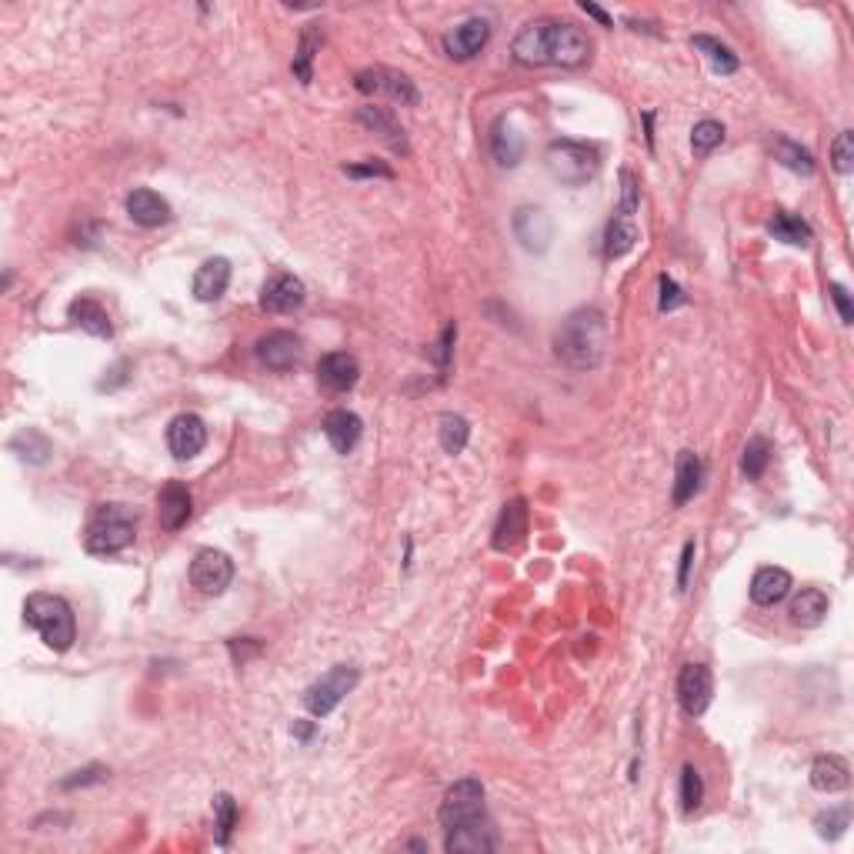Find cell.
Instances as JSON below:
<instances>
[{"label": "cell", "mask_w": 854, "mask_h": 854, "mask_svg": "<svg viewBox=\"0 0 854 854\" xmlns=\"http://www.w3.org/2000/svg\"><path fill=\"white\" fill-rule=\"evenodd\" d=\"M828 291H831L834 307H838V314H841V324H851V321H854V304H851L848 287H844V284H831Z\"/></svg>", "instance_id": "obj_45"}, {"label": "cell", "mask_w": 854, "mask_h": 854, "mask_svg": "<svg viewBox=\"0 0 854 854\" xmlns=\"http://www.w3.org/2000/svg\"><path fill=\"white\" fill-rule=\"evenodd\" d=\"M357 91L361 94H384L391 101L404 104V107H414L417 104V87L407 74L401 71H391V67H367L354 77Z\"/></svg>", "instance_id": "obj_8"}, {"label": "cell", "mask_w": 854, "mask_h": 854, "mask_svg": "<svg viewBox=\"0 0 854 854\" xmlns=\"http://www.w3.org/2000/svg\"><path fill=\"white\" fill-rule=\"evenodd\" d=\"M361 417H357L354 411H344V407H337V411H331L324 417V438L331 441V448L337 454H351L357 448V441H361Z\"/></svg>", "instance_id": "obj_21"}, {"label": "cell", "mask_w": 854, "mask_h": 854, "mask_svg": "<svg viewBox=\"0 0 854 854\" xmlns=\"http://www.w3.org/2000/svg\"><path fill=\"white\" fill-rule=\"evenodd\" d=\"M658 284H661V304H658L661 311H674V307H681V304H684L681 287L674 284L668 274H661V281H658Z\"/></svg>", "instance_id": "obj_46"}, {"label": "cell", "mask_w": 854, "mask_h": 854, "mask_svg": "<svg viewBox=\"0 0 854 854\" xmlns=\"http://www.w3.org/2000/svg\"><path fill=\"white\" fill-rule=\"evenodd\" d=\"M354 684H357V671L347 668V664H337V668H331L324 678H317L311 688L304 691L307 711H311L314 718H327V714L354 691Z\"/></svg>", "instance_id": "obj_7"}, {"label": "cell", "mask_w": 854, "mask_h": 854, "mask_svg": "<svg viewBox=\"0 0 854 854\" xmlns=\"http://www.w3.org/2000/svg\"><path fill=\"white\" fill-rule=\"evenodd\" d=\"M207 444V427L197 414H177L167 424V448L177 461H191L194 454H201Z\"/></svg>", "instance_id": "obj_14"}, {"label": "cell", "mask_w": 854, "mask_h": 854, "mask_svg": "<svg viewBox=\"0 0 854 854\" xmlns=\"http://www.w3.org/2000/svg\"><path fill=\"white\" fill-rule=\"evenodd\" d=\"M768 231L774 234V241H784L791 247H808L811 244V227L801 221V217H794L788 211H778L771 217Z\"/></svg>", "instance_id": "obj_32"}, {"label": "cell", "mask_w": 854, "mask_h": 854, "mask_svg": "<svg viewBox=\"0 0 854 854\" xmlns=\"http://www.w3.org/2000/svg\"><path fill=\"white\" fill-rule=\"evenodd\" d=\"M634 211H638V181L631 171H621V214L634 217Z\"/></svg>", "instance_id": "obj_43"}, {"label": "cell", "mask_w": 854, "mask_h": 854, "mask_svg": "<svg viewBox=\"0 0 854 854\" xmlns=\"http://www.w3.org/2000/svg\"><path fill=\"white\" fill-rule=\"evenodd\" d=\"M768 461H771V444L764 441V438H751L748 448H744V458H741L744 478H748V481H758L761 474H764V468H768Z\"/></svg>", "instance_id": "obj_37"}, {"label": "cell", "mask_w": 854, "mask_h": 854, "mask_svg": "<svg viewBox=\"0 0 854 854\" xmlns=\"http://www.w3.org/2000/svg\"><path fill=\"white\" fill-rule=\"evenodd\" d=\"M488 821L484 814V788L478 778H464L448 788L441 801V824L444 828H461V824Z\"/></svg>", "instance_id": "obj_6"}, {"label": "cell", "mask_w": 854, "mask_h": 854, "mask_svg": "<svg viewBox=\"0 0 854 854\" xmlns=\"http://www.w3.org/2000/svg\"><path fill=\"white\" fill-rule=\"evenodd\" d=\"M491 37V24L484 17H471V21L458 24L454 31L444 34V54L454 57V61H471L484 51Z\"/></svg>", "instance_id": "obj_15"}, {"label": "cell", "mask_w": 854, "mask_h": 854, "mask_svg": "<svg viewBox=\"0 0 854 854\" xmlns=\"http://www.w3.org/2000/svg\"><path fill=\"white\" fill-rule=\"evenodd\" d=\"M257 651H261V644H257V641H254V644H237V641H231V654H234V661H241V664H244L247 658H251V654H257Z\"/></svg>", "instance_id": "obj_50"}, {"label": "cell", "mask_w": 854, "mask_h": 854, "mask_svg": "<svg viewBox=\"0 0 854 854\" xmlns=\"http://www.w3.org/2000/svg\"><path fill=\"white\" fill-rule=\"evenodd\" d=\"M691 564H694V541H688V544H684V551H681V574H678V588H681V591L688 588V578H691Z\"/></svg>", "instance_id": "obj_49"}, {"label": "cell", "mask_w": 854, "mask_h": 854, "mask_svg": "<svg viewBox=\"0 0 854 854\" xmlns=\"http://www.w3.org/2000/svg\"><path fill=\"white\" fill-rule=\"evenodd\" d=\"M721 141H724V127H721L718 121H701V124H694L691 147H694V154H698V157H708Z\"/></svg>", "instance_id": "obj_38"}, {"label": "cell", "mask_w": 854, "mask_h": 854, "mask_svg": "<svg viewBox=\"0 0 854 854\" xmlns=\"http://www.w3.org/2000/svg\"><path fill=\"white\" fill-rule=\"evenodd\" d=\"M498 834H494L491 821H478V824H461V828H448V838H444V848L451 854H488L498 851Z\"/></svg>", "instance_id": "obj_18"}, {"label": "cell", "mask_w": 854, "mask_h": 854, "mask_svg": "<svg viewBox=\"0 0 854 854\" xmlns=\"http://www.w3.org/2000/svg\"><path fill=\"white\" fill-rule=\"evenodd\" d=\"M851 821V808H831L818 814V821H814V828H818L821 838H838V834H844V828H848Z\"/></svg>", "instance_id": "obj_41"}, {"label": "cell", "mask_w": 854, "mask_h": 854, "mask_svg": "<svg viewBox=\"0 0 854 854\" xmlns=\"http://www.w3.org/2000/svg\"><path fill=\"white\" fill-rule=\"evenodd\" d=\"M214 811H217V841L227 844V838H231V831L237 824V804H234L231 794H217Z\"/></svg>", "instance_id": "obj_40"}, {"label": "cell", "mask_w": 854, "mask_h": 854, "mask_svg": "<svg viewBox=\"0 0 854 854\" xmlns=\"http://www.w3.org/2000/svg\"><path fill=\"white\" fill-rule=\"evenodd\" d=\"M134 544V518L127 514L121 504H104L94 514V521L87 524L84 548L91 554H117Z\"/></svg>", "instance_id": "obj_4"}, {"label": "cell", "mask_w": 854, "mask_h": 854, "mask_svg": "<svg viewBox=\"0 0 854 854\" xmlns=\"http://www.w3.org/2000/svg\"><path fill=\"white\" fill-rule=\"evenodd\" d=\"M491 151H494V161H498L501 167L521 164V157H524V137L518 134V127H514L511 121H504V117L494 124Z\"/></svg>", "instance_id": "obj_29"}, {"label": "cell", "mask_w": 854, "mask_h": 854, "mask_svg": "<svg viewBox=\"0 0 854 854\" xmlns=\"http://www.w3.org/2000/svg\"><path fill=\"white\" fill-rule=\"evenodd\" d=\"M771 154H774V161L778 164H784L788 167V171H794V174H814V157H811V151H804L801 144H794L791 137H774L771 141Z\"/></svg>", "instance_id": "obj_31"}, {"label": "cell", "mask_w": 854, "mask_h": 854, "mask_svg": "<svg viewBox=\"0 0 854 854\" xmlns=\"http://www.w3.org/2000/svg\"><path fill=\"white\" fill-rule=\"evenodd\" d=\"M791 621L801 624V628H818V624L828 618V594L818 588H804L798 598L791 601Z\"/></svg>", "instance_id": "obj_28"}, {"label": "cell", "mask_w": 854, "mask_h": 854, "mask_svg": "<svg viewBox=\"0 0 854 854\" xmlns=\"http://www.w3.org/2000/svg\"><path fill=\"white\" fill-rule=\"evenodd\" d=\"M691 44L698 47L704 57H708L711 67H714L718 74H734V71H738V57H734V51H731L728 44L714 41V37H708V34H694Z\"/></svg>", "instance_id": "obj_34"}, {"label": "cell", "mask_w": 854, "mask_h": 854, "mask_svg": "<svg viewBox=\"0 0 854 854\" xmlns=\"http://www.w3.org/2000/svg\"><path fill=\"white\" fill-rule=\"evenodd\" d=\"M788 591H791V574L784 568H761L751 578V601L761 604V608H771V604L784 601Z\"/></svg>", "instance_id": "obj_24"}, {"label": "cell", "mask_w": 854, "mask_h": 854, "mask_svg": "<svg viewBox=\"0 0 854 854\" xmlns=\"http://www.w3.org/2000/svg\"><path fill=\"white\" fill-rule=\"evenodd\" d=\"M234 581V561L224 551L204 548L191 561V584L201 594H224L227 584Z\"/></svg>", "instance_id": "obj_9"}, {"label": "cell", "mask_w": 854, "mask_h": 854, "mask_svg": "<svg viewBox=\"0 0 854 854\" xmlns=\"http://www.w3.org/2000/svg\"><path fill=\"white\" fill-rule=\"evenodd\" d=\"M638 224H634V217H624L618 214L614 221L608 224V237H604V257L608 261H614V257H624L631 251L634 244H638Z\"/></svg>", "instance_id": "obj_30"}, {"label": "cell", "mask_w": 854, "mask_h": 854, "mask_svg": "<svg viewBox=\"0 0 854 854\" xmlns=\"http://www.w3.org/2000/svg\"><path fill=\"white\" fill-rule=\"evenodd\" d=\"M344 174H351V177H394V171L387 164H347L344 167Z\"/></svg>", "instance_id": "obj_48"}, {"label": "cell", "mask_w": 854, "mask_h": 854, "mask_svg": "<svg viewBox=\"0 0 854 854\" xmlns=\"http://www.w3.org/2000/svg\"><path fill=\"white\" fill-rule=\"evenodd\" d=\"M528 501L524 498H514L501 508L498 514V524H494V551H511L518 548V544L524 541V534H528Z\"/></svg>", "instance_id": "obj_17"}, {"label": "cell", "mask_w": 854, "mask_h": 854, "mask_svg": "<svg viewBox=\"0 0 854 854\" xmlns=\"http://www.w3.org/2000/svg\"><path fill=\"white\" fill-rule=\"evenodd\" d=\"M511 54L524 67H584L591 61V41L571 21H534L514 37Z\"/></svg>", "instance_id": "obj_1"}, {"label": "cell", "mask_w": 854, "mask_h": 854, "mask_svg": "<svg viewBox=\"0 0 854 854\" xmlns=\"http://www.w3.org/2000/svg\"><path fill=\"white\" fill-rule=\"evenodd\" d=\"M321 44H324V31L317 24H311V27H304V34H301V47H297V54H294V74L301 77L304 84H311V61H314V54L321 51Z\"/></svg>", "instance_id": "obj_33"}, {"label": "cell", "mask_w": 854, "mask_h": 854, "mask_svg": "<svg viewBox=\"0 0 854 854\" xmlns=\"http://www.w3.org/2000/svg\"><path fill=\"white\" fill-rule=\"evenodd\" d=\"M357 121H361L364 127H371L374 134H381V141L391 144L397 154H407L404 127L394 121L391 111H384V107H361V111H357Z\"/></svg>", "instance_id": "obj_27"}, {"label": "cell", "mask_w": 854, "mask_h": 854, "mask_svg": "<svg viewBox=\"0 0 854 854\" xmlns=\"http://www.w3.org/2000/svg\"><path fill=\"white\" fill-rule=\"evenodd\" d=\"M107 771L101 768V764H91V768L84 771H74V778H64L61 788H84V784H94V781H104Z\"/></svg>", "instance_id": "obj_47"}, {"label": "cell", "mask_w": 854, "mask_h": 854, "mask_svg": "<svg viewBox=\"0 0 854 854\" xmlns=\"http://www.w3.org/2000/svg\"><path fill=\"white\" fill-rule=\"evenodd\" d=\"M254 354L267 371H291L301 361V337L291 331H271L257 341Z\"/></svg>", "instance_id": "obj_13"}, {"label": "cell", "mask_w": 854, "mask_h": 854, "mask_svg": "<svg viewBox=\"0 0 854 854\" xmlns=\"http://www.w3.org/2000/svg\"><path fill=\"white\" fill-rule=\"evenodd\" d=\"M67 317H71V321L81 327V331L94 334V337H111L114 334L111 317H107V311L94 301V297H77V301H71V307H67Z\"/></svg>", "instance_id": "obj_26"}, {"label": "cell", "mask_w": 854, "mask_h": 854, "mask_svg": "<svg viewBox=\"0 0 854 854\" xmlns=\"http://www.w3.org/2000/svg\"><path fill=\"white\" fill-rule=\"evenodd\" d=\"M701 798H704L701 774H698L694 764H684V768H681V808L691 814L701 804Z\"/></svg>", "instance_id": "obj_39"}, {"label": "cell", "mask_w": 854, "mask_h": 854, "mask_svg": "<svg viewBox=\"0 0 854 854\" xmlns=\"http://www.w3.org/2000/svg\"><path fill=\"white\" fill-rule=\"evenodd\" d=\"M544 161H548V171L554 181H561L568 187L588 184L591 177L598 174V151L578 141H554Z\"/></svg>", "instance_id": "obj_5"}, {"label": "cell", "mask_w": 854, "mask_h": 854, "mask_svg": "<svg viewBox=\"0 0 854 854\" xmlns=\"http://www.w3.org/2000/svg\"><path fill=\"white\" fill-rule=\"evenodd\" d=\"M307 301L304 281L294 274H274L261 291V307L267 314H294Z\"/></svg>", "instance_id": "obj_12"}, {"label": "cell", "mask_w": 854, "mask_h": 854, "mask_svg": "<svg viewBox=\"0 0 854 854\" xmlns=\"http://www.w3.org/2000/svg\"><path fill=\"white\" fill-rule=\"evenodd\" d=\"M11 448L31 464H44L47 458H51V441H47L41 431H21L11 441Z\"/></svg>", "instance_id": "obj_36"}, {"label": "cell", "mask_w": 854, "mask_h": 854, "mask_svg": "<svg viewBox=\"0 0 854 854\" xmlns=\"http://www.w3.org/2000/svg\"><path fill=\"white\" fill-rule=\"evenodd\" d=\"M441 448L448 454H461L464 448H468V438H471V424L464 421L461 414H444L441 417Z\"/></svg>", "instance_id": "obj_35"}, {"label": "cell", "mask_w": 854, "mask_h": 854, "mask_svg": "<svg viewBox=\"0 0 854 854\" xmlns=\"http://www.w3.org/2000/svg\"><path fill=\"white\" fill-rule=\"evenodd\" d=\"M24 621L41 634L51 651H67L77 638L74 608L61 594H31L24 604Z\"/></svg>", "instance_id": "obj_3"}, {"label": "cell", "mask_w": 854, "mask_h": 854, "mask_svg": "<svg viewBox=\"0 0 854 854\" xmlns=\"http://www.w3.org/2000/svg\"><path fill=\"white\" fill-rule=\"evenodd\" d=\"M361 377V364H357L354 354H344V351H334V354H324L321 364H317V384L331 394H344L351 391Z\"/></svg>", "instance_id": "obj_16"}, {"label": "cell", "mask_w": 854, "mask_h": 854, "mask_svg": "<svg viewBox=\"0 0 854 854\" xmlns=\"http://www.w3.org/2000/svg\"><path fill=\"white\" fill-rule=\"evenodd\" d=\"M454 337H458V324H448L438 337V347H434V361H438V367H448L451 361V351H454Z\"/></svg>", "instance_id": "obj_44"}, {"label": "cell", "mask_w": 854, "mask_h": 854, "mask_svg": "<svg viewBox=\"0 0 854 854\" xmlns=\"http://www.w3.org/2000/svg\"><path fill=\"white\" fill-rule=\"evenodd\" d=\"M227 284H231V261H227V257H211V261H204L201 271L194 274V297L211 304L227 291Z\"/></svg>", "instance_id": "obj_22"}, {"label": "cell", "mask_w": 854, "mask_h": 854, "mask_svg": "<svg viewBox=\"0 0 854 854\" xmlns=\"http://www.w3.org/2000/svg\"><path fill=\"white\" fill-rule=\"evenodd\" d=\"M831 161H834V171L838 174L854 171V134L851 131H841L838 141L831 144Z\"/></svg>", "instance_id": "obj_42"}, {"label": "cell", "mask_w": 854, "mask_h": 854, "mask_svg": "<svg viewBox=\"0 0 854 854\" xmlns=\"http://www.w3.org/2000/svg\"><path fill=\"white\" fill-rule=\"evenodd\" d=\"M701 478H704V464L694 451H681L678 454V468H674V504H688L694 494L701 491Z\"/></svg>", "instance_id": "obj_25"}, {"label": "cell", "mask_w": 854, "mask_h": 854, "mask_svg": "<svg viewBox=\"0 0 854 854\" xmlns=\"http://www.w3.org/2000/svg\"><path fill=\"white\" fill-rule=\"evenodd\" d=\"M127 217L141 227H161L171 221V204L151 187H137V191L127 194Z\"/></svg>", "instance_id": "obj_20"}, {"label": "cell", "mask_w": 854, "mask_h": 854, "mask_svg": "<svg viewBox=\"0 0 854 854\" xmlns=\"http://www.w3.org/2000/svg\"><path fill=\"white\" fill-rule=\"evenodd\" d=\"M711 694H714L711 671L704 668V664H684L681 674H678V701H681L684 714L701 718L711 704Z\"/></svg>", "instance_id": "obj_11"}, {"label": "cell", "mask_w": 854, "mask_h": 854, "mask_svg": "<svg viewBox=\"0 0 854 854\" xmlns=\"http://www.w3.org/2000/svg\"><path fill=\"white\" fill-rule=\"evenodd\" d=\"M511 227H514V237L521 241L524 251L544 254V251L551 247L554 227H551V217L544 214L541 207H534V204L518 207V211H514V217H511Z\"/></svg>", "instance_id": "obj_10"}, {"label": "cell", "mask_w": 854, "mask_h": 854, "mask_svg": "<svg viewBox=\"0 0 854 854\" xmlns=\"http://www.w3.org/2000/svg\"><path fill=\"white\" fill-rule=\"evenodd\" d=\"M811 784L814 791H824V794H834V791H844L851 784V768L841 754H818L811 764Z\"/></svg>", "instance_id": "obj_23"}, {"label": "cell", "mask_w": 854, "mask_h": 854, "mask_svg": "<svg viewBox=\"0 0 854 854\" xmlns=\"http://www.w3.org/2000/svg\"><path fill=\"white\" fill-rule=\"evenodd\" d=\"M581 11L588 14V17H594V21H601L604 27H611L614 21H611V14H604L598 4H588V0H581Z\"/></svg>", "instance_id": "obj_51"}, {"label": "cell", "mask_w": 854, "mask_h": 854, "mask_svg": "<svg viewBox=\"0 0 854 854\" xmlns=\"http://www.w3.org/2000/svg\"><path fill=\"white\" fill-rule=\"evenodd\" d=\"M608 347V321L598 307H578L564 317V324L554 334V354L571 371H591L604 361Z\"/></svg>", "instance_id": "obj_2"}, {"label": "cell", "mask_w": 854, "mask_h": 854, "mask_svg": "<svg viewBox=\"0 0 854 854\" xmlns=\"http://www.w3.org/2000/svg\"><path fill=\"white\" fill-rule=\"evenodd\" d=\"M157 518L167 531H177L191 521V491L181 481H167L157 494Z\"/></svg>", "instance_id": "obj_19"}]
</instances>
